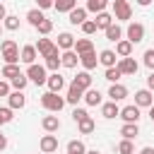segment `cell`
<instances>
[{
    "label": "cell",
    "mask_w": 154,
    "mask_h": 154,
    "mask_svg": "<svg viewBox=\"0 0 154 154\" xmlns=\"http://www.w3.org/2000/svg\"><path fill=\"white\" fill-rule=\"evenodd\" d=\"M41 106L46 108V111H51V113H58L63 106H65V99L60 96V94H53V91H46L43 96H41Z\"/></svg>",
    "instance_id": "7a4b0ae2"
},
{
    "label": "cell",
    "mask_w": 154,
    "mask_h": 154,
    "mask_svg": "<svg viewBox=\"0 0 154 154\" xmlns=\"http://www.w3.org/2000/svg\"><path fill=\"white\" fill-rule=\"evenodd\" d=\"M116 58H118V55H116V51H108V48L99 53V63H101L106 70H108V67H116Z\"/></svg>",
    "instance_id": "9a60e30c"
},
{
    "label": "cell",
    "mask_w": 154,
    "mask_h": 154,
    "mask_svg": "<svg viewBox=\"0 0 154 154\" xmlns=\"http://www.w3.org/2000/svg\"><path fill=\"white\" fill-rule=\"evenodd\" d=\"M38 147H41V154H53V152H58V137L55 135H43Z\"/></svg>",
    "instance_id": "ba28073f"
},
{
    "label": "cell",
    "mask_w": 154,
    "mask_h": 154,
    "mask_svg": "<svg viewBox=\"0 0 154 154\" xmlns=\"http://www.w3.org/2000/svg\"><path fill=\"white\" fill-rule=\"evenodd\" d=\"M5 147H7V137H5V135H2V132H0V152H2V149H5Z\"/></svg>",
    "instance_id": "681fc988"
},
{
    "label": "cell",
    "mask_w": 154,
    "mask_h": 154,
    "mask_svg": "<svg viewBox=\"0 0 154 154\" xmlns=\"http://www.w3.org/2000/svg\"><path fill=\"white\" fill-rule=\"evenodd\" d=\"M5 29H10V31H17V29H19V17H14V14H7V19H5Z\"/></svg>",
    "instance_id": "ab89813d"
},
{
    "label": "cell",
    "mask_w": 154,
    "mask_h": 154,
    "mask_svg": "<svg viewBox=\"0 0 154 154\" xmlns=\"http://www.w3.org/2000/svg\"><path fill=\"white\" fill-rule=\"evenodd\" d=\"M58 48H63V53H65V51H72V48H75V36L67 34V31H63V34L58 36Z\"/></svg>",
    "instance_id": "ac0fdd59"
},
{
    "label": "cell",
    "mask_w": 154,
    "mask_h": 154,
    "mask_svg": "<svg viewBox=\"0 0 154 154\" xmlns=\"http://www.w3.org/2000/svg\"><path fill=\"white\" fill-rule=\"evenodd\" d=\"M101 116H103V118H116V116H120V108H118V103H116V101H108V103H103V106H101Z\"/></svg>",
    "instance_id": "d4e9b609"
},
{
    "label": "cell",
    "mask_w": 154,
    "mask_h": 154,
    "mask_svg": "<svg viewBox=\"0 0 154 154\" xmlns=\"http://www.w3.org/2000/svg\"><path fill=\"white\" fill-rule=\"evenodd\" d=\"M147 89L154 91V72H149V77H147Z\"/></svg>",
    "instance_id": "7dc6e473"
},
{
    "label": "cell",
    "mask_w": 154,
    "mask_h": 154,
    "mask_svg": "<svg viewBox=\"0 0 154 154\" xmlns=\"http://www.w3.org/2000/svg\"><path fill=\"white\" fill-rule=\"evenodd\" d=\"M36 51H38V55H43V58H51V55H58V43H53L51 38H38V43H36Z\"/></svg>",
    "instance_id": "8992f818"
},
{
    "label": "cell",
    "mask_w": 154,
    "mask_h": 154,
    "mask_svg": "<svg viewBox=\"0 0 154 154\" xmlns=\"http://www.w3.org/2000/svg\"><path fill=\"white\" fill-rule=\"evenodd\" d=\"M84 22H87V7H77V10L70 12V24H75V26L79 24L82 26Z\"/></svg>",
    "instance_id": "ffe728a7"
},
{
    "label": "cell",
    "mask_w": 154,
    "mask_h": 154,
    "mask_svg": "<svg viewBox=\"0 0 154 154\" xmlns=\"http://www.w3.org/2000/svg\"><path fill=\"white\" fill-rule=\"evenodd\" d=\"M0 19H7V10H5L2 2H0Z\"/></svg>",
    "instance_id": "f907efd6"
},
{
    "label": "cell",
    "mask_w": 154,
    "mask_h": 154,
    "mask_svg": "<svg viewBox=\"0 0 154 154\" xmlns=\"http://www.w3.org/2000/svg\"><path fill=\"white\" fill-rule=\"evenodd\" d=\"M128 41L135 46V43H140L142 38H144V24H140V22H132V24H128Z\"/></svg>",
    "instance_id": "5b68a950"
},
{
    "label": "cell",
    "mask_w": 154,
    "mask_h": 154,
    "mask_svg": "<svg viewBox=\"0 0 154 154\" xmlns=\"http://www.w3.org/2000/svg\"><path fill=\"white\" fill-rule=\"evenodd\" d=\"M82 31H84L87 36H91V34H96V22H94V19H87V22L82 24Z\"/></svg>",
    "instance_id": "7bdbcfd3"
},
{
    "label": "cell",
    "mask_w": 154,
    "mask_h": 154,
    "mask_svg": "<svg viewBox=\"0 0 154 154\" xmlns=\"http://www.w3.org/2000/svg\"><path fill=\"white\" fill-rule=\"evenodd\" d=\"M103 77H106V79H108V82H113V84H118V79H120V77H123V72H120V70H118V65H116V67H108V70H106V75H103Z\"/></svg>",
    "instance_id": "d590c367"
},
{
    "label": "cell",
    "mask_w": 154,
    "mask_h": 154,
    "mask_svg": "<svg viewBox=\"0 0 154 154\" xmlns=\"http://www.w3.org/2000/svg\"><path fill=\"white\" fill-rule=\"evenodd\" d=\"M108 96H111V101H120V99L128 96V87H123V84H111Z\"/></svg>",
    "instance_id": "7402d4cb"
},
{
    "label": "cell",
    "mask_w": 154,
    "mask_h": 154,
    "mask_svg": "<svg viewBox=\"0 0 154 154\" xmlns=\"http://www.w3.org/2000/svg\"><path fill=\"white\" fill-rule=\"evenodd\" d=\"M26 19H29V24H31V26H38L46 17L41 14V10H29V12H26Z\"/></svg>",
    "instance_id": "836d02e7"
},
{
    "label": "cell",
    "mask_w": 154,
    "mask_h": 154,
    "mask_svg": "<svg viewBox=\"0 0 154 154\" xmlns=\"http://www.w3.org/2000/svg\"><path fill=\"white\" fill-rule=\"evenodd\" d=\"M118 70H120L123 75H135V72H137V63H135V58H120Z\"/></svg>",
    "instance_id": "2e32d148"
},
{
    "label": "cell",
    "mask_w": 154,
    "mask_h": 154,
    "mask_svg": "<svg viewBox=\"0 0 154 154\" xmlns=\"http://www.w3.org/2000/svg\"><path fill=\"white\" fill-rule=\"evenodd\" d=\"M63 63H60V53L58 55H51V58H46V67L48 70H53V72H58V67H60Z\"/></svg>",
    "instance_id": "8d00e7d4"
},
{
    "label": "cell",
    "mask_w": 154,
    "mask_h": 154,
    "mask_svg": "<svg viewBox=\"0 0 154 154\" xmlns=\"http://www.w3.org/2000/svg\"><path fill=\"white\" fill-rule=\"evenodd\" d=\"M72 84H77L82 91H89V89H91V75H89L87 70H82V72H77V77L72 79Z\"/></svg>",
    "instance_id": "30bf717a"
},
{
    "label": "cell",
    "mask_w": 154,
    "mask_h": 154,
    "mask_svg": "<svg viewBox=\"0 0 154 154\" xmlns=\"http://www.w3.org/2000/svg\"><path fill=\"white\" fill-rule=\"evenodd\" d=\"M36 55H38L36 46H24V48H22V53H19V60H22V63H26V65H34Z\"/></svg>",
    "instance_id": "5bb4252c"
},
{
    "label": "cell",
    "mask_w": 154,
    "mask_h": 154,
    "mask_svg": "<svg viewBox=\"0 0 154 154\" xmlns=\"http://www.w3.org/2000/svg\"><path fill=\"white\" fill-rule=\"evenodd\" d=\"M87 154H101V152H96V149H89V152H87Z\"/></svg>",
    "instance_id": "db71d44e"
},
{
    "label": "cell",
    "mask_w": 154,
    "mask_h": 154,
    "mask_svg": "<svg viewBox=\"0 0 154 154\" xmlns=\"http://www.w3.org/2000/svg\"><path fill=\"white\" fill-rule=\"evenodd\" d=\"M84 118H89V113H87L84 108H75V111H72V120H75V123H79V120H84Z\"/></svg>",
    "instance_id": "f6af8a7d"
},
{
    "label": "cell",
    "mask_w": 154,
    "mask_h": 154,
    "mask_svg": "<svg viewBox=\"0 0 154 154\" xmlns=\"http://www.w3.org/2000/svg\"><path fill=\"white\" fill-rule=\"evenodd\" d=\"M19 75H22L19 65H5V67H2V77H7L10 82H12L14 77H19Z\"/></svg>",
    "instance_id": "e575fe53"
},
{
    "label": "cell",
    "mask_w": 154,
    "mask_h": 154,
    "mask_svg": "<svg viewBox=\"0 0 154 154\" xmlns=\"http://www.w3.org/2000/svg\"><path fill=\"white\" fill-rule=\"evenodd\" d=\"M120 36H123V29H120L118 24H111V26L106 29V38H108V41H116V43H118Z\"/></svg>",
    "instance_id": "1f68e13d"
},
{
    "label": "cell",
    "mask_w": 154,
    "mask_h": 154,
    "mask_svg": "<svg viewBox=\"0 0 154 154\" xmlns=\"http://www.w3.org/2000/svg\"><path fill=\"white\" fill-rule=\"evenodd\" d=\"M36 31H38V34H43V36H46V34H51V31H53V22H51V19H43V22L36 26Z\"/></svg>",
    "instance_id": "b9f144b4"
},
{
    "label": "cell",
    "mask_w": 154,
    "mask_h": 154,
    "mask_svg": "<svg viewBox=\"0 0 154 154\" xmlns=\"http://www.w3.org/2000/svg\"><path fill=\"white\" fill-rule=\"evenodd\" d=\"M120 118L125 120V123H132V125H137V120H140V108L132 103V106H125V108H120Z\"/></svg>",
    "instance_id": "9c48e42d"
},
{
    "label": "cell",
    "mask_w": 154,
    "mask_h": 154,
    "mask_svg": "<svg viewBox=\"0 0 154 154\" xmlns=\"http://www.w3.org/2000/svg\"><path fill=\"white\" fill-rule=\"evenodd\" d=\"M149 118H152V123H154V103H152V108H149Z\"/></svg>",
    "instance_id": "f5cc1de1"
},
{
    "label": "cell",
    "mask_w": 154,
    "mask_h": 154,
    "mask_svg": "<svg viewBox=\"0 0 154 154\" xmlns=\"http://www.w3.org/2000/svg\"><path fill=\"white\" fill-rule=\"evenodd\" d=\"M0 34H2V26H0Z\"/></svg>",
    "instance_id": "11a10c76"
},
{
    "label": "cell",
    "mask_w": 154,
    "mask_h": 154,
    "mask_svg": "<svg viewBox=\"0 0 154 154\" xmlns=\"http://www.w3.org/2000/svg\"><path fill=\"white\" fill-rule=\"evenodd\" d=\"M79 99H84V91H82L77 84H70V87H67V96H65V101L77 106V101H79Z\"/></svg>",
    "instance_id": "d6986e66"
},
{
    "label": "cell",
    "mask_w": 154,
    "mask_h": 154,
    "mask_svg": "<svg viewBox=\"0 0 154 154\" xmlns=\"http://www.w3.org/2000/svg\"><path fill=\"white\" fill-rule=\"evenodd\" d=\"M0 53H2V60H5V65H17V60H19V46L12 41V38H5L2 43H0Z\"/></svg>",
    "instance_id": "6da1fadb"
},
{
    "label": "cell",
    "mask_w": 154,
    "mask_h": 154,
    "mask_svg": "<svg viewBox=\"0 0 154 154\" xmlns=\"http://www.w3.org/2000/svg\"><path fill=\"white\" fill-rule=\"evenodd\" d=\"M38 7L41 10H48V7H53V2L51 0H38Z\"/></svg>",
    "instance_id": "c3c4849f"
},
{
    "label": "cell",
    "mask_w": 154,
    "mask_h": 154,
    "mask_svg": "<svg viewBox=\"0 0 154 154\" xmlns=\"http://www.w3.org/2000/svg\"><path fill=\"white\" fill-rule=\"evenodd\" d=\"M144 65L154 72V48H149V51H144Z\"/></svg>",
    "instance_id": "ee69618b"
},
{
    "label": "cell",
    "mask_w": 154,
    "mask_h": 154,
    "mask_svg": "<svg viewBox=\"0 0 154 154\" xmlns=\"http://www.w3.org/2000/svg\"><path fill=\"white\" fill-rule=\"evenodd\" d=\"M120 135H123V140H130V142H132V140L140 135V128L132 125V123H125V125L120 128Z\"/></svg>",
    "instance_id": "484cf974"
},
{
    "label": "cell",
    "mask_w": 154,
    "mask_h": 154,
    "mask_svg": "<svg viewBox=\"0 0 154 154\" xmlns=\"http://www.w3.org/2000/svg\"><path fill=\"white\" fill-rule=\"evenodd\" d=\"M91 51H94L91 38H77V41H75V53H77V55H87V53H91Z\"/></svg>",
    "instance_id": "4fadbf2b"
},
{
    "label": "cell",
    "mask_w": 154,
    "mask_h": 154,
    "mask_svg": "<svg viewBox=\"0 0 154 154\" xmlns=\"http://www.w3.org/2000/svg\"><path fill=\"white\" fill-rule=\"evenodd\" d=\"M84 101H87V106H99V103H101V91H99V89L84 91Z\"/></svg>",
    "instance_id": "83f0119b"
},
{
    "label": "cell",
    "mask_w": 154,
    "mask_h": 154,
    "mask_svg": "<svg viewBox=\"0 0 154 154\" xmlns=\"http://www.w3.org/2000/svg\"><path fill=\"white\" fill-rule=\"evenodd\" d=\"M106 10V0H89L87 2V12H96V14H101Z\"/></svg>",
    "instance_id": "d6a6232c"
},
{
    "label": "cell",
    "mask_w": 154,
    "mask_h": 154,
    "mask_svg": "<svg viewBox=\"0 0 154 154\" xmlns=\"http://www.w3.org/2000/svg\"><path fill=\"white\" fill-rule=\"evenodd\" d=\"M7 99H10V108H12V111L24 108V103H26V99H24V94H22V91H12Z\"/></svg>",
    "instance_id": "cb8c5ba5"
},
{
    "label": "cell",
    "mask_w": 154,
    "mask_h": 154,
    "mask_svg": "<svg viewBox=\"0 0 154 154\" xmlns=\"http://www.w3.org/2000/svg\"><path fill=\"white\" fill-rule=\"evenodd\" d=\"M77 128H79V132H82V135H89V132H94V128H96V123H94V118L89 116V118H84V120H79V123H77Z\"/></svg>",
    "instance_id": "f546056e"
},
{
    "label": "cell",
    "mask_w": 154,
    "mask_h": 154,
    "mask_svg": "<svg viewBox=\"0 0 154 154\" xmlns=\"http://www.w3.org/2000/svg\"><path fill=\"white\" fill-rule=\"evenodd\" d=\"M60 63H63V67L72 70V67H77V63H79V55H77L75 51H65V53H60Z\"/></svg>",
    "instance_id": "8fae6325"
},
{
    "label": "cell",
    "mask_w": 154,
    "mask_h": 154,
    "mask_svg": "<svg viewBox=\"0 0 154 154\" xmlns=\"http://www.w3.org/2000/svg\"><path fill=\"white\" fill-rule=\"evenodd\" d=\"M14 116H12V108L10 106H2L0 108V125H5V123H10Z\"/></svg>",
    "instance_id": "60d3db41"
},
{
    "label": "cell",
    "mask_w": 154,
    "mask_h": 154,
    "mask_svg": "<svg viewBox=\"0 0 154 154\" xmlns=\"http://www.w3.org/2000/svg\"><path fill=\"white\" fill-rule=\"evenodd\" d=\"M67 154H87L84 142H79V140H70V142H67Z\"/></svg>",
    "instance_id": "4dcf8cb0"
},
{
    "label": "cell",
    "mask_w": 154,
    "mask_h": 154,
    "mask_svg": "<svg viewBox=\"0 0 154 154\" xmlns=\"http://www.w3.org/2000/svg\"><path fill=\"white\" fill-rule=\"evenodd\" d=\"M113 14L116 19H130L132 17V7L128 0H113Z\"/></svg>",
    "instance_id": "277c9868"
},
{
    "label": "cell",
    "mask_w": 154,
    "mask_h": 154,
    "mask_svg": "<svg viewBox=\"0 0 154 154\" xmlns=\"http://www.w3.org/2000/svg\"><path fill=\"white\" fill-rule=\"evenodd\" d=\"M10 94H12V91H10V84L0 79V96H10Z\"/></svg>",
    "instance_id": "bcb514c9"
},
{
    "label": "cell",
    "mask_w": 154,
    "mask_h": 154,
    "mask_svg": "<svg viewBox=\"0 0 154 154\" xmlns=\"http://www.w3.org/2000/svg\"><path fill=\"white\" fill-rule=\"evenodd\" d=\"M118 154H135L132 142H130V140H120V144H118Z\"/></svg>",
    "instance_id": "f35d334b"
},
{
    "label": "cell",
    "mask_w": 154,
    "mask_h": 154,
    "mask_svg": "<svg viewBox=\"0 0 154 154\" xmlns=\"http://www.w3.org/2000/svg\"><path fill=\"white\" fill-rule=\"evenodd\" d=\"M46 84H48V91H53V94H60V89L65 87V79H63L58 72H53V75L48 77V82H46Z\"/></svg>",
    "instance_id": "e0dca14e"
},
{
    "label": "cell",
    "mask_w": 154,
    "mask_h": 154,
    "mask_svg": "<svg viewBox=\"0 0 154 154\" xmlns=\"http://www.w3.org/2000/svg\"><path fill=\"white\" fill-rule=\"evenodd\" d=\"M26 82H29V77H26V75L22 72L19 77H14V79H12V87H14L17 91H24V87H26Z\"/></svg>",
    "instance_id": "74e56055"
},
{
    "label": "cell",
    "mask_w": 154,
    "mask_h": 154,
    "mask_svg": "<svg viewBox=\"0 0 154 154\" xmlns=\"http://www.w3.org/2000/svg\"><path fill=\"white\" fill-rule=\"evenodd\" d=\"M0 77H2V70H0Z\"/></svg>",
    "instance_id": "9f6ffc18"
},
{
    "label": "cell",
    "mask_w": 154,
    "mask_h": 154,
    "mask_svg": "<svg viewBox=\"0 0 154 154\" xmlns=\"http://www.w3.org/2000/svg\"><path fill=\"white\" fill-rule=\"evenodd\" d=\"M79 63H82V67L89 72V70H94L96 67V63H99V58H96V53L91 51V53H87V55H79Z\"/></svg>",
    "instance_id": "603a6c76"
},
{
    "label": "cell",
    "mask_w": 154,
    "mask_h": 154,
    "mask_svg": "<svg viewBox=\"0 0 154 154\" xmlns=\"http://www.w3.org/2000/svg\"><path fill=\"white\" fill-rule=\"evenodd\" d=\"M152 103H154V96H152L149 89L135 91V106H137V108H152Z\"/></svg>",
    "instance_id": "52a82bcc"
},
{
    "label": "cell",
    "mask_w": 154,
    "mask_h": 154,
    "mask_svg": "<svg viewBox=\"0 0 154 154\" xmlns=\"http://www.w3.org/2000/svg\"><path fill=\"white\" fill-rule=\"evenodd\" d=\"M130 53H132V43H130L128 38H125V41L120 38V41L116 43V55H118V58H130Z\"/></svg>",
    "instance_id": "44dd1931"
},
{
    "label": "cell",
    "mask_w": 154,
    "mask_h": 154,
    "mask_svg": "<svg viewBox=\"0 0 154 154\" xmlns=\"http://www.w3.org/2000/svg\"><path fill=\"white\" fill-rule=\"evenodd\" d=\"M53 7H55V12H67V14H70L72 10H77V2H75V0H60V2H55Z\"/></svg>",
    "instance_id": "f1b7e54d"
},
{
    "label": "cell",
    "mask_w": 154,
    "mask_h": 154,
    "mask_svg": "<svg viewBox=\"0 0 154 154\" xmlns=\"http://www.w3.org/2000/svg\"><path fill=\"white\" fill-rule=\"evenodd\" d=\"M41 125H43V130H46L48 135H51V132H58V130H60V118H58V116H43Z\"/></svg>",
    "instance_id": "7c38bea8"
},
{
    "label": "cell",
    "mask_w": 154,
    "mask_h": 154,
    "mask_svg": "<svg viewBox=\"0 0 154 154\" xmlns=\"http://www.w3.org/2000/svg\"><path fill=\"white\" fill-rule=\"evenodd\" d=\"M26 77H29V79H31L34 84H46V82H48L46 67H43V65H36V63L26 67Z\"/></svg>",
    "instance_id": "3957f363"
},
{
    "label": "cell",
    "mask_w": 154,
    "mask_h": 154,
    "mask_svg": "<svg viewBox=\"0 0 154 154\" xmlns=\"http://www.w3.org/2000/svg\"><path fill=\"white\" fill-rule=\"evenodd\" d=\"M94 22H96V29H103V31H106V29L113 24V17H111L108 12H101V14H96Z\"/></svg>",
    "instance_id": "4316f807"
},
{
    "label": "cell",
    "mask_w": 154,
    "mask_h": 154,
    "mask_svg": "<svg viewBox=\"0 0 154 154\" xmlns=\"http://www.w3.org/2000/svg\"><path fill=\"white\" fill-rule=\"evenodd\" d=\"M140 154H154V149H152V147H144V149H142Z\"/></svg>",
    "instance_id": "816d5d0a"
}]
</instances>
